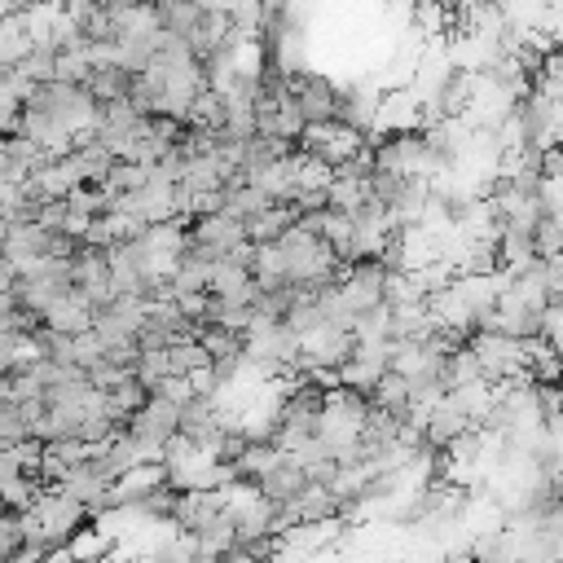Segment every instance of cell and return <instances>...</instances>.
<instances>
[{"label":"cell","instance_id":"obj_1","mask_svg":"<svg viewBox=\"0 0 563 563\" xmlns=\"http://www.w3.org/2000/svg\"><path fill=\"white\" fill-rule=\"evenodd\" d=\"M471 347L484 365V374L493 383H515V378H532L528 374V343L506 334V330H475L471 334Z\"/></svg>","mask_w":563,"mask_h":563},{"label":"cell","instance_id":"obj_2","mask_svg":"<svg viewBox=\"0 0 563 563\" xmlns=\"http://www.w3.org/2000/svg\"><path fill=\"white\" fill-rule=\"evenodd\" d=\"M180 409H185V405H176L172 396L150 391V400L128 418V431H132L141 444H150L158 457H167L172 435H180Z\"/></svg>","mask_w":563,"mask_h":563},{"label":"cell","instance_id":"obj_3","mask_svg":"<svg viewBox=\"0 0 563 563\" xmlns=\"http://www.w3.org/2000/svg\"><path fill=\"white\" fill-rule=\"evenodd\" d=\"M299 150H308V154H317V158H325V163L339 167V163H347V158H356V154L365 150V132L347 128L343 119L308 123L303 136H299Z\"/></svg>","mask_w":563,"mask_h":563},{"label":"cell","instance_id":"obj_4","mask_svg":"<svg viewBox=\"0 0 563 563\" xmlns=\"http://www.w3.org/2000/svg\"><path fill=\"white\" fill-rule=\"evenodd\" d=\"M145 317H150V299L145 295H132V290H119L110 303L97 308V321L92 325L106 339H136L141 325H145Z\"/></svg>","mask_w":563,"mask_h":563},{"label":"cell","instance_id":"obj_5","mask_svg":"<svg viewBox=\"0 0 563 563\" xmlns=\"http://www.w3.org/2000/svg\"><path fill=\"white\" fill-rule=\"evenodd\" d=\"M290 88H295V97H299L308 123L339 119V92H343V88H339L334 79H325V75H317V70H295V75H290Z\"/></svg>","mask_w":563,"mask_h":563},{"label":"cell","instance_id":"obj_6","mask_svg":"<svg viewBox=\"0 0 563 563\" xmlns=\"http://www.w3.org/2000/svg\"><path fill=\"white\" fill-rule=\"evenodd\" d=\"M466 431H475V418L462 409V400L449 391L444 400H435L431 405V413H427V444H435V449H453Z\"/></svg>","mask_w":563,"mask_h":563},{"label":"cell","instance_id":"obj_7","mask_svg":"<svg viewBox=\"0 0 563 563\" xmlns=\"http://www.w3.org/2000/svg\"><path fill=\"white\" fill-rule=\"evenodd\" d=\"M308 484H312V479H308V471L295 462V453H282V462H277L273 471H264V475H260L264 497H268V501H277V506L295 501V497H299Z\"/></svg>","mask_w":563,"mask_h":563},{"label":"cell","instance_id":"obj_8","mask_svg":"<svg viewBox=\"0 0 563 563\" xmlns=\"http://www.w3.org/2000/svg\"><path fill=\"white\" fill-rule=\"evenodd\" d=\"M88 88H92V97H97L101 106H106V101H123V97L136 92V70L123 66V62H101V66H92V75H88Z\"/></svg>","mask_w":563,"mask_h":563},{"label":"cell","instance_id":"obj_9","mask_svg":"<svg viewBox=\"0 0 563 563\" xmlns=\"http://www.w3.org/2000/svg\"><path fill=\"white\" fill-rule=\"evenodd\" d=\"M374 405H383V409H391L396 418H409L413 413V405H409V374H400V369H387L378 383H374Z\"/></svg>","mask_w":563,"mask_h":563},{"label":"cell","instance_id":"obj_10","mask_svg":"<svg viewBox=\"0 0 563 563\" xmlns=\"http://www.w3.org/2000/svg\"><path fill=\"white\" fill-rule=\"evenodd\" d=\"M537 255H563V220L554 216L537 220Z\"/></svg>","mask_w":563,"mask_h":563}]
</instances>
